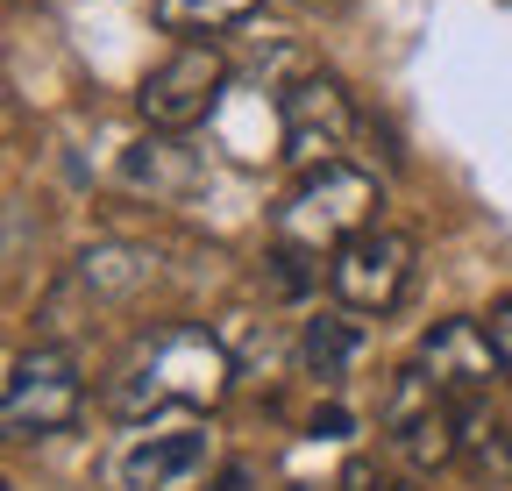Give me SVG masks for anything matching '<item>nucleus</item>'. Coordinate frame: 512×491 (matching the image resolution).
I'll use <instances>...</instances> for the list:
<instances>
[{
	"label": "nucleus",
	"instance_id": "20e7f679",
	"mask_svg": "<svg viewBox=\"0 0 512 491\" xmlns=\"http://www.w3.org/2000/svg\"><path fill=\"white\" fill-rule=\"evenodd\" d=\"M221 470V442L207 435L200 420H136L114 449V477L121 491H207Z\"/></svg>",
	"mask_w": 512,
	"mask_h": 491
},
{
	"label": "nucleus",
	"instance_id": "f3484780",
	"mask_svg": "<svg viewBox=\"0 0 512 491\" xmlns=\"http://www.w3.org/2000/svg\"><path fill=\"white\" fill-rule=\"evenodd\" d=\"M228 491H235V484H228Z\"/></svg>",
	"mask_w": 512,
	"mask_h": 491
},
{
	"label": "nucleus",
	"instance_id": "423d86ee",
	"mask_svg": "<svg viewBox=\"0 0 512 491\" xmlns=\"http://www.w3.org/2000/svg\"><path fill=\"white\" fill-rule=\"evenodd\" d=\"M377 427H384V442H392L413 470H448V463H463V406L448 399V392L420 371V363H406V371L384 385Z\"/></svg>",
	"mask_w": 512,
	"mask_h": 491
},
{
	"label": "nucleus",
	"instance_id": "ddd939ff",
	"mask_svg": "<svg viewBox=\"0 0 512 491\" xmlns=\"http://www.w3.org/2000/svg\"><path fill=\"white\" fill-rule=\"evenodd\" d=\"M256 8H264V0H150L157 29H171V36H185V43H200V36H221V29L249 22Z\"/></svg>",
	"mask_w": 512,
	"mask_h": 491
},
{
	"label": "nucleus",
	"instance_id": "7ed1b4c3",
	"mask_svg": "<svg viewBox=\"0 0 512 491\" xmlns=\"http://www.w3.org/2000/svg\"><path fill=\"white\" fill-rule=\"evenodd\" d=\"M228 93H235L228 57L214 43H178V50H164L157 65L143 72L136 114L150 121L157 136H192V129H207V121L228 107Z\"/></svg>",
	"mask_w": 512,
	"mask_h": 491
},
{
	"label": "nucleus",
	"instance_id": "9d476101",
	"mask_svg": "<svg viewBox=\"0 0 512 491\" xmlns=\"http://www.w3.org/2000/svg\"><path fill=\"white\" fill-rule=\"evenodd\" d=\"M114 178H121V193L171 207V200H185L192 186H200L207 171H200V157H192V143H185V136H157V129H150L136 150H121Z\"/></svg>",
	"mask_w": 512,
	"mask_h": 491
},
{
	"label": "nucleus",
	"instance_id": "0eeeda50",
	"mask_svg": "<svg viewBox=\"0 0 512 491\" xmlns=\"http://www.w3.org/2000/svg\"><path fill=\"white\" fill-rule=\"evenodd\" d=\"M413 235L406 228H363L356 242H342V250L328 257V299L342 306V314L356 321H377V314H392V306L406 299L413 285Z\"/></svg>",
	"mask_w": 512,
	"mask_h": 491
},
{
	"label": "nucleus",
	"instance_id": "f03ea898",
	"mask_svg": "<svg viewBox=\"0 0 512 491\" xmlns=\"http://www.w3.org/2000/svg\"><path fill=\"white\" fill-rule=\"evenodd\" d=\"M377 207H384V186L363 164H320L278 200L271 250H278V264H328L342 242L377 228Z\"/></svg>",
	"mask_w": 512,
	"mask_h": 491
},
{
	"label": "nucleus",
	"instance_id": "f257e3e1",
	"mask_svg": "<svg viewBox=\"0 0 512 491\" xmlns=\"http://www.w3.org/2000/svg\"><path fill=\"white\" fill-rule=\"evenodd\" d=\"M235 385V356L221 349L214 328L164 321L128 342V356L107 378V406L136 427V420H171V413H214Z\"/></svg>",
	"mask_w": 512,
	"mask_h": 491
},
{
	"label": "nucleus",
	"instance_id": "6e6552de",
	"mask_svg": "<svg viewBox=\"0 0 512 491\" xmlns=\"http://www.w3.org/2000/svg\"><path fill=\"white\" fill-rule=\"evenodd\" d=\"M349 136H356V100L335 72H299L292 86H278V150L299 171L342 164Z\"/></svg>",
	"mask_w": 512,
	"mask_h": 491
},
{
	"label": "nucleus",
	"instance_id": "dca6fc26",
	"mask_svg": "<svg viewBox=\"0 0 512 491\" xmlns=\"http://www.w3.org/2000/svg\"><path fill=\"white\" fill-rule=\"evenodd\" d=\"M384 491H413V484H384Z\"/></svg>",
	"mask_w": 512,
	"mask_h": 491
},
{
	"label": "nucleus",
	"instance_id": "39448f33",
	"mask_svg": "<svg viewBox=\"0 0 512 491\" xmlns=\"http://www.w3.org/2000/svg\"><path fill=\"white\" fill-rule=\"evenodd\" d=\"M86 406V378H79V356L64 342H36L8 363V392H0V420H8L15 442H50L79 420Z\"/></svg>",
	"mask_w": 512,
	"mask_h": 491
},
{
	"label": "nucleus",
	"instance_id": "2eb2a0df",
	"mask_svg": "<svg viewBox=\"0 0 512 491\" xmlns=\"http://www.w3.org/2000/svg\"><path fill=\"white\" fill-rule=\"evenodd\" d=\"M484 328H491V342H498V356H505V378H512V292L491 306V321H484Z\"/></svg>",
	"mask_w": 512,
	"mask_h": 491
},
{
	"label": "nucleus",
	"instance_id": "9b49d317",
	"mask_svg": "<svg viewBox=\"0 0 512 491\" xmlns=\"http://www.w3.org/2000/svg\"><path fill=\"white\" fill-rule=\"evenodd\" d=\"M150 278H157V257L136 242H100L72 264V292H93V299H136Z\"/></svg>",
	"mask_w": 512,
	"mask_h": 491
},
{
	"label": "nucleus",
	"instance_id": "1a4fd4ad",
	"mask_svg": "<svg viewBox=\"0 0 512 491\" xmlns=\"http://www.w3.org/2000/svg\"><path fill=\"white\" fill-rule=\"evenodd\" d=\"M413 363H420V371H427L448 399H456V406H491V392L505 385V356H498L491 328H484V321H470V314L434 321V328L420 335Z\"/></svg>",
	"mask_w": 512,
	"mask_h": 491
},
{
	"label": "nucleus",
	"instance_id": "f8f14e48",
	"mask_svg": "<svg viewBox=\"0 0 512 491\" xmlns=\"http://www.w3.org/2000/svg\"><path fill=\"white\" fill-rule=\"evenodd\" d=\"M356 349H363V335H356V321L342 314V306H335V314H313L306 335H299V363H306V378H320V385H342Z\"/></svg>",
	"mask_w": 512,
	"mask_h": 491
},
{
	"label": "nucleus",
	"instance_id": "4468645a",
	"mask_svg": "<svg viewBox=\"0 0 512 491\" xmlns=\"http://www.w3.org/2000/svg\"><path fill=\"white\" fill-rule=\"evenodd\" d=\"M313 491H384V477H377V470H370L363 456H349V463H342V470H335L328 484H313Z\"/></svg>",
	"mask_w": 512,
	"mask_h": 491
}]
</instances>
